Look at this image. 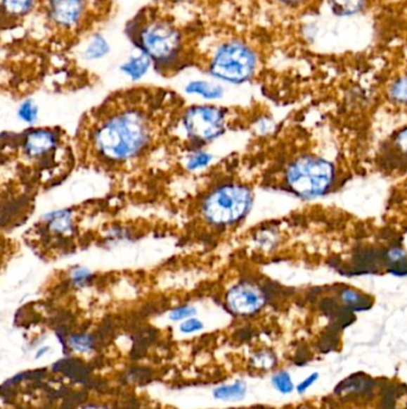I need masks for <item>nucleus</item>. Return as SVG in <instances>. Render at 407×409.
Here are the masks:
<instances>
[{"label":"nucleus","instance_id":"2eb2a0df","mask_svg":"<svg viewBox=\"0 0 407 409\" xmlns=\"http://www.w3.org/2000/svg\"><path fill=\"white\" fill-rule=\"evenodd\" d=\"M388 94L396 103H407V76L398 77L391 84Z\"/></svg>","mask_w":407,"mask_h":409},{"label":"nucleus","instance_id":"20e7f679","mask_svg":"<svg viewBox=\"0 0 407 409\" xmlns=\"http://www.w3.org/2000/svg\"><path fill=\"white\" fill-rule=\"evenodd\" d=\"M257 56L247 44L232 41L219 48L210 63V73L217 78L243 83L249 80L257 68Z\"/></svg>","mask_w":407,"mask_h":409},{"label":"nucleus","instance_id":"a211bd4d","mask_svg":"<svg viewBox=\"0 0 407 409\" xmlns=\"http://www.w3.org/2000/svg\"><path fill=\"white\" fill-rule=\"evenodd\" d=\"M271 382H273V386L282 394L292 393V388H294L292 377L285 371H280V372L273 375Z\"/></svg>","mask_w":407,"mask_h":409},{"label":"nucleus","instance_id":"473e14b6","mask_svg":"<svg viewBox=\"0 0 407 409\" xmlns=\"http://www.w3.org/2000/svg\"><path fill=\"white\" fill-rule=\"evenodd\" d=\"M301 409H304V408H301Z\"/></svg>","mask_w":407,"mask_h":409},{"label":"nucleus","instance_id":"b1692460","mask_svg":"<svg viewBox=\"0 0 407 409\" xmlns=\"http://www.w3.org/2000/svg\"><path fill=\"white\" fill-rule=\"evenodd\" d=\"M194 314V308H191V306H181V308L174 309V311L171 313L170 318L172 321H181V320L190 317V316H193Z\"/></svg>","mask_w":407,"mask_h":409},{"label":"nucleus","instance_id":"412c9836","mask_svg":"<svg viewBox=\"0 0 407 409\" xmlns=\"http://www.w3.org/2000/svg\"><path fill=\"white\" fill-rule=\"evenodd\" d=\"M252 364L258 369H271L276 364V358L270 352H259L253 357Z\"/></svg>","mask_w":407,"mask_h":409},{"label":"nucleus","instance_id":"cd10ccee","mask_svg":"<svg viewBox=\"0 0 407 409\" xmlns=\"http://www.w3.org/2000/svg\"><path fill=\"white\" fill-rule=\"evenodd\" d=\"M318 378H319V375H311L309 377L306 378L304 382H301L300 384L297 386V391H299V393H304L306 390L309 389V386H313V384L316 383Z\"/></svg>","mask_w":407,"mask_h":409},{"label":"nucleus","instance_id":"bb28decb","mask_svg":"<svg viewBox=\"0 0 407 409\" xmlns=\"http://www.w3.org/2000/svg\"><path fill=\"white\" fill-rule=\"evenodd\" d=\"M90 279V273L85 270H75V273L72 275V280L77 285H85L86 282Z\"/></svg>","mask_w":407,"mask_h":409},{"label":"nucleus","instance_id":"ddd939ff","mask_svg":"<svg viewBox=\"0 0 407 409\" xmlns=\"http://www.w3.org/2000/svg\"><path fill=\"white\" fill-rule=\"evenodd\" d=\"M340 298L345 306L352 310H366L370 306L367 297L355 290L343 291L340 294Z\"/></svg>","mask_w":407,"mask_h":409},{"label":"nucleus","instance_id":"6e6552de","mask_svg":"<svg viewBox=\"0 0 407 409\" xmlns=\"http://www.w3.org/2000/svg\"><path fill=\"white\" fill-rule=\"evenodd\" d=\"M83 0H49V15L60 27H73L83 15Z\"/></svg>","mask_w":407,"mask_h":409},{"label":"nucleus","instance_id":"9d476101","mask_svg":"<svg viewBox=\"0 0 407 409\" xmlns=\"http://www.w3.org/2000/svg\"><path fill=\"white\" fill-rule=\"evenodd\" d=\"M328 8L337 17H354L368 8V0H326Z\"/></svg>","mask_w":407,"mask_h":409},{"label":"nucleus","instance_id":"7ed1b4c3","mask_svg":"<svg viewBox=\"0 0 407 409\" xmlns=\"http://www.w3.org/2000/svg\"><path fill=\"white\" fill-rule=\"evenodd\" d=\"M287 184L301 196H319L328 191L335 179V169L328 161L302 157L289 167Z\"/></svg>","mask_w":407,"mask_h":409},{"label":"nucleus","instance_id":"393cba45","mask_svg":"<svg viewBox=\"0 0 407 409\" xmlns=\"http://www.w3.org/2000/svg\"><path fill=\"white\" fill-rule=\"evenodd\" d=\"M105 51H107L105 42L102 39H97V40L93 41V44L89 48L87 54L91 58H97V56H103Z\"/></svg>","mask_w":407,"mask_h":409},{"label":"nucleus","instance_id":"39448f33","mask_svg":"<svg viewBox=\"0 0 407 409\" xmlns=\"http://www.w3.org/2000/svg\"><path fill=\"white\" fill-rule=\"evenodd\" d=\"M140 47L155 63L172 61L181 49V34L167 22H153L146 25L138 35Z\"/></svg>","mask_w":407,"mask_h":409},{"label":"nucleus","instance_id":"4be33fe9","mask_svg":"<svg viewBox=\"0 0 407 409\" xmlns=\"http://www.w3.org/2000/svg\"><path fill=\"white\" fill-rule=\"evenodd\" d=\"M18 114H20L22 120L27 121V122L32 123L35 121L36 116H37V108L32 104V102L28 101V102H25V103L20 106Z\"/></svg>","mask_w":407,"mask_h":409},{"label":"nucleus","instance_id":"f8f14e48","mask_svg":"<svg viewBox=\"0 0 407 409\" xmlns=\"http://www.w3.org/2000/svg\"><path fill=\"white\" fill-rule=\"evenodd\" d=\"M246 386L241 381H238L231 386H222L214 391V396L219 400L232 401V400H241L245 396Z\"/></svg>","mask_w":407,"mask_h":409},{"label":"nucleus","instance_id":"6ab92c4d","mask_svg":"<svg viewBox=\"0 0 407 409\" xmlns=\"http://www.w3.org/2000/svg\"><path fill=\"white\" fill-rule=\"evenodd\" d=\"M70 346L73 347L75 351H79V352H85V351L91 350L93 347V338L90 336V335H86V334H83V335H73L70 338Z\"/></svg>","mask_w":407,"mask_h":409},{"label":"nucleus","instance_id":"a878e982","mask_svg":"<svg viewBox=\"0 0 407 409\" xmlns=\"http://www.w3.org/2000/svg\"><path fill=\"white\" fill-rule=\"evenodd\" d=\"M202 328H203V325L196 318H190L188 321L182 323V326H181V330H182L183 333L186 334L195 333V332L201 330Z\"/></svg>","mask_w":407,"mask_h":409},{"label":"nucleus","instance_id":"0eeeda50","mask_svg":"<svg viewBox=\"0 0 407 409\" xmlns=\"http://www.w3.org/2000/svg\"><path fill=\"white\" fill-rule=\"evenodd\" d=\"M227 304L234 314L249 316L264 306V296L250 284H239L227 294Z\"/></svg>","mask_w":407,"mask_h":409},{"label":"nucleus","instance_id":"f03ea898","mask_svg":"<svg viewBox=\"0 0 407 409\" xmlns=\"http://www.w3.org/2000/svg\"><path fill=\"white\" fill-rule=\"evenodd\" d=\"M252 203L249 188L238 184L222 186L203 203V215L214 225H230L245 217Z\"/></svg>","mask_w":407,"mask_h":409},{"label":"nucleus","instance_id":"5701e85b","mask_svg":"<svg viewBox=\"0 0 407 409\" xmlns=\"http://www.w3.org/2000/svg\"><path fill=\"white\" fill-rule=\"evenodd\" d=\"M210 161H212L210 155L205 153V152H198V153L193 156V157L189 159V162H188V168L191 169V170L200 169V168L206 167L207 164L209 163Z\"/></svg>","mask_w":407,"mask_h":409},{"label":"nucleus","instance_id":"7c9ffc66","mask_svg":"<svg viewBox=\"0 0 407 409\" xmlns=\"http://www.w3.org/2000/svg\"><path fill=\"white\" fill-rule=\"evenodd\" d=\"M46 351H48L47 347H44V350H41L40 352H39V353H37V355H36V358L42 357V355H44V352H46Z\"/></svg>","mask_w":407,"mask_h":409},{"label":"nucleus","instance_id":"2f4dec72","mask_svg":"<svg viewBox=\"0 0 407 409\" xmlns=\"http://www.w3.org/2000/svg\"><path fill=\"white\" fill-rule=\"evenodd\" d=\"M85 409H105V408H97V407H87Z\"/></svg>","mask_w":407,"mask_h":409},{"label":"nucleus","instance_id":"aec40b11","mask_svg":"<svg viewBox=\"0 0 407 409\" xmlns=\"http://www.w3.org/2000/svg\"><path fill=\"white\" fill-rule=\"evenodd\" d=\"M49 224H51L53 230L56 231V232H66L72 227L70 215H66V213H56V215H53L49 220Z\"/></svg>","mask_w":407,"mask_h":409},{"label":"nucleus","instance_id":"f257e3e1","mask_svg":"<svg viewBox=\"0 0 407 409\" xmlns=\"http://www.w3.org/2000/svg\"><path fill=\"white\" fill-rule=\"evenodd\" d=\"M150 135V125L141 111L123 109L96 128L93 141L102 157L122 162L140 153L148 143Z\"/></svg>","mask_w":407,"mask_h":409},{"label":"nucleus","instance_id":"4468645a","mask_svg":"<svg viewBox=\"0 0 407 409\" xmlns=\"http://www.w3.org/2000/svg\"><path fill=\"white\" fill-rule=\"evenodd\" d=\"M186 92H191V94H198V95L203 96L206 99H218L222 94L221 89L210 85V84L205 83V82L190 83L188 85V88H186Z\"/></svg>","mask_w":407,"mask_h":409},{"label":"nucleus","instance_id":"423d86ee","mask_svg":"<svg viewBox=\"0 0 407 409\" xmlns=\"http://www.w3.org/2000/svg\"><path fill=\"white\" fill-rule=\"evenodd\" d=\"M188 134L198 141L218 138L225 130V111L215 107H195L184 118Z\"/></svg>","mask_w":407,"mask_h":409},{"label":"nucleus","instance_id":"f3484780","mask_svg":"<svg viewBox=\"0 0 407 409\" xmlns=\"http://www.w3.org/2000/svg\"><path fill=\"white\" fill-rule=\"evenodd\" d=\"M34 0H3L4 10L10 15H24L30 11Z\"/></svg>","mask_w":407,"mask_h":409},{"label":"nucleus","instance_id":"c756f323","mask_svg":"<svg viewBox=\"0 0 407 409\" xmlns=\"http://www.w3.org/2000/svg\"><path fill=\"white\" fill-rule=\"evenodd\" d=\"M278 4L289 6V8H299L304 4H309L311 0H275Z\"/></svg>","mask_w":407,"mask_h":409},{"label":"nucleus","instance_id":"1a4fd4ad","mask_svg":"<svg viewBox=\"0 0 407 409\" xmlns=\"http://www.w3.org/2000/svg\"><path fill=\"white\" fill-rule=\"evenodd\" d=\"M56 145V137L53 132L39 130L29 133L24 141V150L29 157H42L52 151Z\"/></svg>","mask_w":407,"mask_h":409},{"label":"nucleus","instance_id":"c85d7f7f","mask_svg":"<svg viewBox=\"0 0 407 409\" xmlns=\"http://www.w3.org/2000/svg\"><path fill=\"white\" fill-rule=\"evenodd\" d=\"M396 145H398L401 151L407 153V128L400 132L398 137H396Z\"/></svg>","mask_w":407,"mask_h":409},{"label":"nucleus","instance_id":"dca6fc26","mask_svg":"<svg viewBox=\"0 0 407 409\" xmlns=\"http://www.w3.org/2000/svg\"><path fill=\"white\" fill-rule=\"evenodd\" d=\"M148 66H150V61H148L146 56H143V58H136V59L131 60L128 64L124 65L123 70L131 78L138 80V78H140V77L143 76L146 73Z\"/></svg>","mask_w":407,"mask_h":409},{"label":"nucleus","instance_id":"9b49d317","mask_svg":"<svg viewBox=\"0 0 407 409\" xmlns=\"http://www.w3.org/2000/svg\"><path fill=\"white\" fill-rule=\"evenodd\" d=\"M53 369L58 372H63L72 379L78 382L87 381V378L90 376V370L87 369V366L84 365L83 363L79 362V360H75V359L60 360L59 363H56V365L53 366Z\"/></svg>","mask_w":407,"mask_h":409}]
</instances>
